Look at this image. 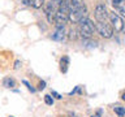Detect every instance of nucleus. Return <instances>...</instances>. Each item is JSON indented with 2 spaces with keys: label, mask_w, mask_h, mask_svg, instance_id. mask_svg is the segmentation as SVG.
Wrapping results in <instances>:
<instances>
[{
  "label": "nucleus",
  "mask_w": 125,
  "mask_h": 117,
  "mask_svg": "<svg viewBox=\"0 0 125 117\" xmlns=\"http://www.w3.org/2000/svg\"><path fill=\"white\" fill-rule=\"evenodd\" d=\"M43 4H44V0H31V5H33L35 9H38V8H41Z\"/></svg>",
  "instance_id": "f8f14e48"
},
{
  "label": "nucleus",
  "mask_w": 125,
  "mask_h": 117,
  "mask_svg": "<svg viewBox=\"0 0 125 117\" xmlns=\"http://www.w3.org/2000/svg\"><path fill=\"white\" fill-rule=\"evenodd\" d=\"M100 115H102V109H99V111H98V113H96V115H93L91 117H100Z\"/></svg>",
  "instance_id": "a211bd4d"
},
{
  "label": "nucleus",
  "mask_w": 125,
  "mask_h": 117,
  "mask_svg": "<svg viewBox=\"0 0 125 117\" xmlns=\"http://www.w3.org/2000/svg\"><path fill=\"white\" fill-rule=\"evenodd\" d=\"M115 112H116V115L119 116V117L125 116V109L123 107H115Z\"/></svg>",
  "instance_id": "ddd939ff"
},
{
  "label": "nucleus",
  "mask_w": 125,
  "mask_h": 117,
  "mask_svg": "<svg viewBox=\"0 0 125 117\" xmlns=\"http://www.w3.org/2000/svg\"><path fill=\"white\" fill-rule=\"evenodd\" d=\"M18 66H20V61H16V65H14V68H16V69H17V68H18Z\"/></svg>",
  "instance_id": "aec40b11"
},
{
  "label": "nucleus",
  "mask_w": 125,
  "mask_h": 117,
  "mask_svg": "<svg viewBox=\"0 0 125 117\" xmlns=\"http://www.w3.org/2000/svg\"><path fill=\"white\" fill-rule=\"evenodd\" d=\"M108 20H109V22L112 23V27L115 29V31H117V33L124 29L123 20H121V17L117 13H115V12H109L108 13Z\"/></svg>",
  "instance_id": "423d86ee"
},
{
  "label": "nucleus",
  "mask_w": 125,
  "mask_h": 117,
  "mask_svg": "<svg viewBox=\"0 0 125 117\" xmlns=\"http://www.w3.org/2000/svg\"><path fill=\"white\" fill-rule=\"evenodd\" d=\"M52 95L56 98V99H61V95H59V94L56 92V91H52Z\"/></svg>",
  "instance_id": "f3484780"
},
{
  "label": "nucleus",
  "mask_w": 125,
  "mask_h": 117,
  "mask_svg": "<svg viewBox=\"0 0 125 117\" xmlns=\"http://www.w3.org/2000/svg\"><path fill=\"white\" fill-rule=\"evenodd\" d=\"M10 117H12V116H10Z\"/></svg>",
  "instance_id": "4be33fe9"
},
{
  "label": "nucleus",
  "mask_w": 125,
  "mask_h": 117,
  "mask_svg": "<svg viewBox=\"0 0 125 117\" xmlns=\"http://www.w3.org/2000/svg\"><path fill=\"white\" fill-rule=\"evenodd\" d=\"M96 30L100 34V37H103L105 39L111 38L113 35V27H112V25H109L107 22H98Z\"/></svg>",
  "instance_id": "20e7f679"
},
{
  "label": "nucleus",
  "mask_w": 125,
  "mask_h": 117,
  "mask_svg": "<svg viewBox=\"0 0 125 117\" xmlns=\"http://www.w3.org/2000/svg\"><path fill=\"white\" fill-rule=\"evenodd\" d=\"M94 31H95V26L91 20L89 18H85L80 22V27H78V34L80 37H82L83 39H89L93 37Z\"/></svg>",
  "instance_id": "f03ea898"
},
{
  "label": "nucleus",
  "mask_w": 125,
  "mask_h": 117,
  "mask_svg": "<svg viewBox=\"0 0 125 117\" xmlns=\"http://www.w3.org/2000/svg\"><path fill=\"white\" fill-rule=\"evenodd\" d=\"M44 87H46V82L44 81H41V82H39V90H43Z\"/></svg>",
  "instance_id": "dca6fc26"
},
{
  "label": "nucleus",
  "mask_w": 125,
  "mask_h": 117,
  "mask_svg": "<svg viewBox=\"0 0 125 117\" xmlns=\"http://www.w3.org/2000/svg\"><path fill=\"white\" fill-rule=\"evenodd\" d=\"M121 98H123V100H124V101H125V92H124V94H123V96H121Z\"/></svg>",
  "instance_id": "412c9836"
},
{
  "label": "nucleus",
  "mask_w": 125,
  "mask_h": 117,
  "mask_svg": "<svg viewBox=\"0 0 125 117\" xmlns=\"http://www.w3.org/2000/svg\"><path fill=\"white\" fill-rule=\"evenodd\" d=\"M69 3L70 0H62L56 13V26H64L69 20Z\"/></svg>",
  "instance_id": "f257e3e1"
},
{
  "label": "nucleus",
  "mask_w": 125,
  "mask_h": 117,
  "mask_svg": "<svg viewBox=\"0 0 125 117\" xmlns=\"http://www.w3.org/2000/svg\"><path fill=\"white\" fill-rule=\"evenodd\" d=\"M44 101H46V104L52 105V103H53V99H52V98H51L50 95H46V96H44Z\"/></svg>",
  "instance_id": "4468645a"
},
{
  "label": "nucleus",
  "mask_w": 125,
  "mask_h": 117,
  "mask_svg": "<svg viewBox=\"0 0 125 117\" xmlns=\"http://www.w3.org/2000/svg\"><path fill=\"white\" fill-rule=\"evenodd\" d=\"M69 38L70 39H76L77 38V35H76V30H70V33H69Z\"/></svg>",
  "instance_id": "2eb2a0df"
},
{
  "label": "nucleus",
  "mask_w": 125,
  "mask_h": 117,
  "mask_svg": "<svg viewBox=\"0 0 125 117\" xmlns=\"http://www.w3.org/2000/svg\"><path fill=\"white\" fill-rule=\"evenodd\" d=\"M111 5L113 7L117 13H120L123 17H125V0H109Z\"/></svg>",
  "instance_id": "0eeeda50"
},
{
  "label": "nucleus",
  "mask_w": 125,
  "mask_h": 117,
  "mask_svg": "<svg viewBox=\"0 0 125 117\" xmlns=\"http://www.w3.org/2000/svg\"><path fill=\"white\" fill-rule=\"evenodd\" d=\"M83 5H85L83 0H70V3H69V10L77 9V8H81V7H83Z\"/></svg>",
  "instance_id": "1a4fd4ad"
},
{
  "label": "nucleus",
  "mask_w": 125,
  "mask_h": 117,
  "mask_svg": "<svg viewBox=\"0 0 125 117\" xmlns=\"http://www.w3.org/2000/svg\"><path fill=\"white\" fill-rule=\"evenodd\" d=\"M57 9H59V5L53 1V0H50V1L46 4L44 12H46L47 20H48L50 23L56 22V13H57Z\"/></svg>",
  "instance_id": "7ed1b4c3"
},
{
  "label": "nucleus",
  "mask_w": 125,
  "mask_h": 117,
  "mask_svg": "<svg viewBox=\"0 0 125 117\" xmlns=\"http://www.w3.org/2000/svg\"><path fill=\"white\" fill-rule=\"evenodd\" d=\"M64 37H65L64 26H56V31L52 34V39L53 40H62Z\"/></svg>",
  "instance_id": "6e6552de"
},
{
  "label": "nucleus",
  "mask_w": 125,
  "mask_h": 117,
  "mask_svg": "<svg viewBox=\"0 0 125 117\" xmlns=\"http://www.w3.org/2000/svg\"><path fill=\"white\" fill-rule=\"evenodd\" d=\"M60 64H61V72H62V73H66V70H68V64H69L68 56H64V57H62L61 61H60Z\"/></svg>",
  "instance_id": "9d476101"
},
{
  "label": "nucleus",
  "mask_w": 125,
  "mask_h": 117,
  "mask_svg": "<svg viewBox=\"0 0 125 117\" xmlns=\"http://www.w3.org/2000/svg\"><path fill=\"white\" fill-rule=\"evenodd\" d=\"M53 1H55V3H56V4H57V5H60V4L62 3V0H53Z\"/></svg>",
  "instance_id": "6ab92c4d"
},
{
  "label": "nucleus",
  "mask_w": 125,
  "mask_h": 117,
  "mask_svg": "<svg viewBox=\"0 0 125 117\" xmlns=\"http://www.w3.org/2000/svg\"><path fill=\"white\" fill-rule=\"evenodd\" d=\"M3 85L5 86V87H13V86H16V82H14L13 78H4Z\"/></svg>",
  "instance_id": "9b49d317"
},
{
  "label": "nucleus",
  "mask_w": 125,
  "mask_h": 117,
  "mask_svg": "<svg viewBox=\"0 0 125 117\" xmlns=\"http://www.w3.org/2000/svg\"><path fill=\"white\" fill-rule=\"evenodd\" d=\"M108 13L109 12L107 10V8L103 3H99L95 8V12H94V16H95V20L98 22H105L108 18Z\"/></svg>",
  "instance_id": "39448f33"
}]
</instances>
